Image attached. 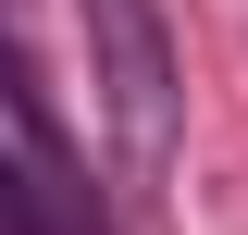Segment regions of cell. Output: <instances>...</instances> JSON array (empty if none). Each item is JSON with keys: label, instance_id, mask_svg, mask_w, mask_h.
I'll use <instances>...</instances> for the list:
<instances>
[{"label": "cell", "instance_id": "cell-1", "mask_svg": "<svg viewBox=\"0 0 248 235\" xmlns=\"http://www.w3.org/2000/svg\"><path fill=\"white\" fill-rule=\"evenodd\" d=\"M75 37H87V99H99V136H112V174L161 186L186 148V74H174V37H161V0H75Z\"/></svg>", "mask_w": 248, "mask_h": 235}]
</instances>
